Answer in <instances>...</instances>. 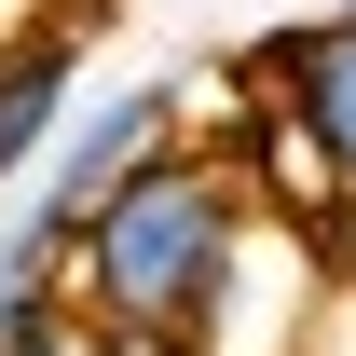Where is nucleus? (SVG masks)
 Listing matches in <instances>:
<instances>
[{
  "instance_id": "obj_5",
  "label": "nucleus",
  "mask_w": 356,
  "mask_h": 356,
  "mask_svg": "<svg viewBox=\"0 0 356 356\" xmlns=\"http://www.w3.org/2000/svg\"><path fill=\"white\" fill-rule=\"evenodd\" d=\"M55 288H69V247H55L42 220H0V329H14L28 302H55Z\"/></svg>"
},
{
  "instance_id": "obj_4",
  "label": "nucleus",
  "mask_w": 356,
  "mask_h": 356,
  "mask_svg": "<svg viewBox=\"0 0 356 356\" xmlns=\"http://www.w3.org/2000/svg\"><path fill=\"white\" fill-rule=\"evenodd\" d=\"M261 83H274L261 110H288V124L329 151V178L356 192V28H343V14H302V28H274V42H261Z\"/></svg>"
},
{
  "instance_id": "obj_3",
  "label": "nucleus",
  "mask_w": 356,
  "mask_h": 356,
  "mask_svg": "<svg viewBox=\"0 0 356 356\" xmlns=\"http://www.w3.org/2000/svg\"><path fill=\"white\" fill-rule=\"evenodd\" d=\"M83 42H96V0H83V14H42L28 42H0V192L42 178L55 124L83 110Z\"/></svg>"
},
{
  "instance_id": "obj_2",
  "label": "nucleus",
  "mask_w": 356,
  "mask_h": 356,
  "mask_svg": "<svg viewBox=\"0 0 356 356\" xmlns=\"http://www.w3.org/2000/svg\"><path fill=\"white\" fill-rule=\"evenodd\" d=\"M178 137H192V96L178 83H83V110L55 124V151H42V178H28L14 220H42L55 247H83V220L124 192V178H151Z\"/></svg>"
},
{
  "instance_id": "obj_7",
  "label": "nucleus",
  "mask_w": 356,
  "mask_h": 356,
  "mask_svg": "<svg viewBox=\"0 0 356 356\" xmlns=\"http://www.w3.org/2000/svg\"><path fill=\"white\" fill-rule=\"evenodd\" d=\"M42 14H55V0H0V42H28V28H42Z\"/></svg>"
},
{
  "instance_id": "obj_6",
  "label": "nucleus",
  "mask_w": 356,
  "mask_h": 356,
  "mask_svg": "<svg viewBox=\"0 0 356 356\" xmlns=\"http://www.w3.org/2000/svg\"><path fill=\"white\" fill-rule=\"evenodd\" d=\"M0 356H137V343H96L83 315H69V288H55V302H28L14 329H0Z\"/></svg>"
},
{
  "instance_id": "obj_8",
  "label": "nucleus",
  "mask_w": 356,
  "mask_h": 356,
  "mask_svg": "<svg viewBox=\"0 0 356 356\" xmlns=\"http://www.w3.org/2000/svg\"><path fill=\"white\" fill-rule=\"evenodd\" d=\"M315 14H343V28H356V0H315Z\"/></svg>"
},
{
  "instance_id": "obj_1",
  "label": "nucleus",
  "mask_w": 356,
  "mask_h": 356,
  "mask_svg": "<svg viewBox=\"0 0 356 356\" xmlns=\"http://www.w3.org/2000/svg\"><path fill=\"white\" fill-rule=\"evenodd\" d=\"M247 247H261V206H247L233 151H192L178 137L151 178H124L83 220L69 315L96 343H137V356H206L220 315H233V288H247Z\"/></svg>"
}]
</instances>
